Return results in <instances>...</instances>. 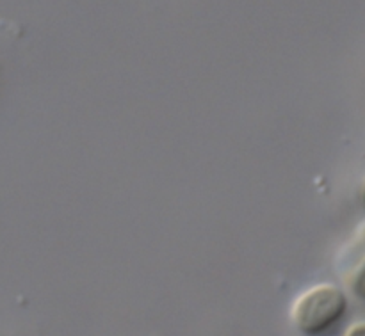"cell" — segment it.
Wrapping results in <instances>:
<instances>
[{
	"label": "cell",
	"instance_id": "6da1fadb",
	"mask_svg": "<svg viewBox=\"0 0 365 336\" xmlns=\"http://www.w3.org/2000/svg\"><path fill=\"white\" fill-rule=\"evenodd\" d=\"M348 312V298L331 283H319L298 295L291 310L296 330L317 336L334 327Z\"/></svg>",
	"mask_w": 365,
	"mask_h": 336
},
{
	"label": "cell",
	"instance_id": "7a4b0ae2",
	"mask_svg": "<svg viewBox=\"0 0 365 336\" xmlns=\"http://www.w3.org/2000/svg\"><path fill=\"white\" fill-rule=\"evenodd\" d=\"M346 283H348V288L351 290V294L356 299L365 303V253L356 260L355 266L351 267V271L346 276Z\"/></svg>",
	"mask_w": 365,
	"mask_h": 336
},
{
	"label": "cell",
	"instance_id": "3957f363",
	"mask_svg": "<svg viewBox=\"0 0 365 336\" xmlns=\"http://www.w3.org/2000/svg\"><path fill=\"white\" fill-rule=\"evenodd\" d=\"M344 336H365V320H359V322H353L351 326L346 330Z\"/></svg>",
	"mask_w": 365,
	"mask_h": 336
},
{
	"label": "cell",
	"instance_id": "277c9868",
	"mask_svg": "<svg viewBox=\"0 0 365 336\" xmlns=\"http://www.w3.org/2000/svg\"><path fill=\"white\" fill-rule=\"evenodd\" d=\"M356 241L365 246V219L360 221V224L356 226Z\"/></svg>",
	"mask_w": 365,
	"mask_h": 336
},
{
	"label": "cell",
	"instance_id": "5b68a950",
	"mask_svg": "<svg viewBox=\"0 0 365 336\" xmlns=\"http://www.w3.org/2000/svg\"><path fill=\"white\" fill-rule=\"evenodd\" d=\"M360 205H362V210L365 212V177L360 184Z\"/></svg>",
	"mask_w": 365,
	"mask_h": 336
}]
</instances>
